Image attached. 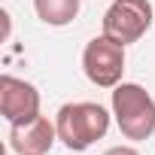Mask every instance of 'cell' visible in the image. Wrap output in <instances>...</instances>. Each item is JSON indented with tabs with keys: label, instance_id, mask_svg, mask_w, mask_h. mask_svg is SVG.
Instances as JSON below:
<instances>
[{
	"label": "cell",
	"instance_id": "cell-7",
	"mask_svg": "<svg viewBox=\"0 0 155 155\" xmlns=\"http://www.w3.org/2000/svg\"><path fill=\"white\" fill-rule=\"evenodd\" d=\"M34 9L46 25L64 28L79 15V0H34Z\"/></svg>",
	"mask_w": 155,
	"mask_h": 155
},
{
	"label": "cell",
	"instance_id": "cell-5",
	"mask_svg": "<svg viewBox=\"0 0 155 155\" xmlns=\"http://www.w3.org/2000/svg\"><path fill=\"white\" fill-rule=\"evenodd\" d=\"M0 113H3V119L9 125L40 116V91L31 82L18 79V76L3 73L0 76Z\"/></svg>",
	"mask_w": 155,
	"mask_h": 155
},
{
	"label": "cell",
	"instance_id": "cell-3",
	"mask_svg": "<svg viewBox=\"0 0 155 155\" xmlns=\"http://www.w3.org/2000/svg\"><path fill=\"white\" fill-rule=\"evenodd\" d=\"M152 28V3L149 0H113L104 12V37L119 46L137 43Z\"/></svg>",
	"mask_w": 155,
	"mask_h": 155
},
{
	"label": "cell",
	"instance_id": "cell-2",
	"mask_svg": "<svg viewBox=\"0 0 155 155\" xmlns=\"http://www.w3.org/2000/svg\"><path fill=\"white\" fill-rule=\"evenodd\" d=\"M113 116L128 140H149L155 134V101L137 82H119L113 88Z\"/></svg>",
	"mask_w": 155,
	"mask_h": 155
},
{
	"label": "cell",
	"instance_id": "cell-8",
	"mask_svg": "<svg viewBox=\"0 0 155 155\" xmlns=\"http://www.w3.org/2000/svg\"><path fill=\"white\" fill-rule=\"evenodd\" d=\"M104 155H140L134 146H113V149H107Z\"/></svg>",
	"mask_w": 155,
	"mask_h": 155
},
{
	"label": "cell",
	"instance_id": "cell-6",
	"mask_svg": "<svg viewBox=\"0 0 155 155\" xmlns=\"http://www.w3.org/2000/svg\"><path fill=\"white\" fill-rule=\"evenodd\" d=\"M55 140H58V128L46 116H34L9 128V146L18 155H46Z\"/></svg>",
	"mask_w": 155,
	"mask_h": 155
},
{
	"label": "cell",
	"instance_id": "cell-4",
	"mask_svg": "<svg viewBox=\"0 0 155 155\" xmlns=\"http://www.w3.org/2000/svg\"><path fill=\"white\" fill-rule=\"evenodd\" d=\"M82 70L97 88H116L125 73V46L113 43L104 34L94 37L82 52Z\"/></svg>",
	"mask_w": 155,
	"mask_h": 155
},
{
	"label": "cell",
	"instance_id": "cell-1",
	"mask_svg": "<svg viewBox=\"0 0 155 155\" xmlns=\"http://www.w3.org/2000/svg\"><path fill=\"white\" fill-rule=\"evenodd\" d=\"M55 128H58V140L67 149L82 152V149H88L94 140H101L110 131V113L101 104H88V101L64 104L58 110Z\"/></svg>",
	"mask_w": 155,
	"mask_h": 155
}]
</instances>
